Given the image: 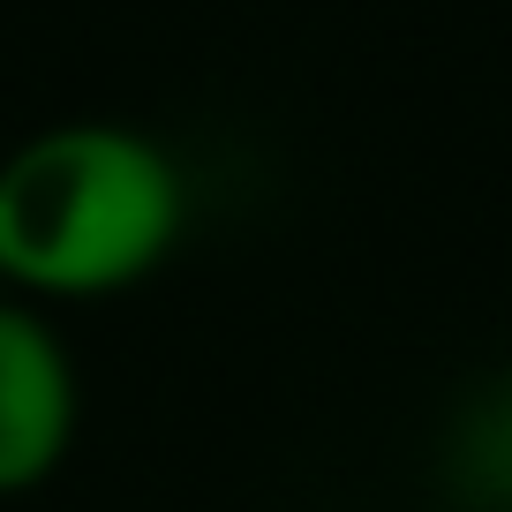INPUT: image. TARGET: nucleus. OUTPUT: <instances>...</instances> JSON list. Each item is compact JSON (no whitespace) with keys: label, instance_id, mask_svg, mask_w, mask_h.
Returning a JSON list of instances; mask_svg holds the SVG:
<instances>
[{"label":"nucleus","instance_id":"2","mask_svg":"<svg viewBox=\"0 0 512 512\" xmlns=\"http://www.w3.org/2000/svg\"><path fill=\"white\" fill-rule=\"evenodd\" d=\"M76 437V369L38 309L0 302V497L38 490Z\"/></svg>","mask_w":512,"mask_h":512},{"label":"nucleus","instance_id":"3","mask_svg":"<svg viewBox=\"0 0 512 512\" xmlns=\"http://www.w3.org/2000/svg\"><path fill=\"white\" fill-rule=\"evenodd\" d=\"M437 482L460 512H512V369H490L437 430Z\"/></svg>","mask_w":512,"mask_h":512},{"label":"nucleus","instance_id":"1","mask_svg":"<svg viewBox=\"0 0 512 512\" xmlns=\"http://www.w3.org/2000/svg\"><path fill=\"white\" fill-rule=\"evenodd\" d=\"M181 166L121 121H61L0 159V279L113 294L181 241Z\"/></svg>","mask_w":512,"mask_h":512}]
</instances>
